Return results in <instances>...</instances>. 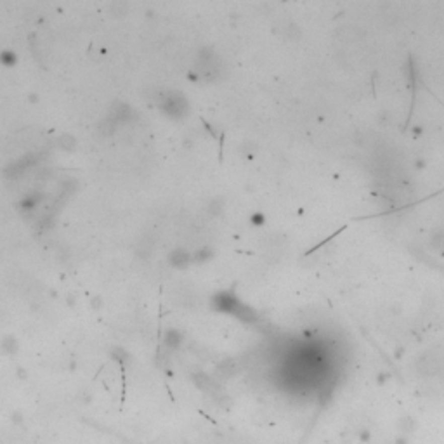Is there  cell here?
Masks as SVG:
<instances>
[{
	"instance_id": "7a4b0ae2",
	"label": "cell",
	"mask_w": 444,
	"mask_h": 444,
	"mask_svg": "<svg viewBox=\"0 0 444 444\" xmlns=\"http://www.w3.org/2000/svg\"><path fill=\"white\" fill-rule=\"evenodd\" d=\"M182 338L184 337L181 335V332H177V330H169V332H167V337H165V344L172 349H177L179 345H181Z\"/></svg>"
},
{
	"instance_id": "277c9868",
	"label": "cell",
	"mask_w": 444,
	"mask_h": 444,
	"mask_svg": "<svg viewBox=\"0 0 444 444\" xmlns=\"http://www.w3.org/2000/svg\"><path fill=\"white\" fill-rule=\"evenodd\" d=\"M210 257H212V252H210L208 248H203V250L200 248V252H196V254L193 255V260H196V262H205V260H208Z\"/></svg>"
},
{
	"instance_id": "6da1fadb",
	"label": "cell",
	"mask_w": 444,
	"mask_h": 444,
	"mask_svg": "<svg viewBox=\"0 0 444 444\" xmlns=\"http://www.w3.org/2000/svg\"><path fill=\"white\" fill-rule=\"evenodd\" d=\"M170 260H172V266L182 267V266H186V264L189 262L191 257H189L188 252H184V250H175L174 254L170 255Z\"/></svg>"
},
{
	"instance_id": "3957f363",
	"label": "cell",
	"mask_w": 444,
	"mask_h": 444,
	"mask_svg": "<svg viewBox=\"0 0 444 444\" xmlns=\"http://www.w3.org/2000/svg\"><path fill=\"white\" fill-rule=\"evenodd\" d=\"M0 63L7 68H13V66L18 64V54L13 52V50H2L0 52Z\"/></svg>"
}]
</instances>
